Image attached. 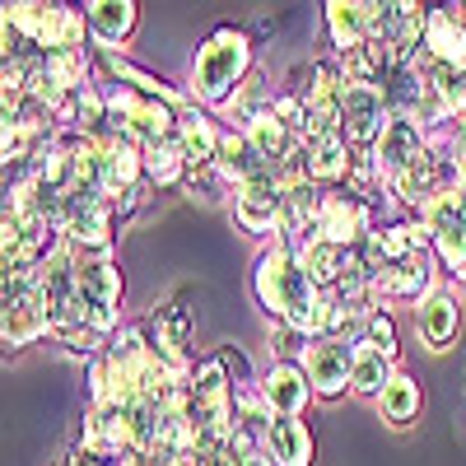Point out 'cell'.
<instances>
[{"label":"cell","mask_w":466,"mask_h":466,"mask_svg":"<svg viewBox=\"0 0 466 466\" xmlns=\"http://www.w3.org/2000/svg\"><path fill=\"white\" fill-rule=\"evenodd\" d=\"M257 299L270 318H280L289 331L308 336H322V318H327V299L318 294V280L308 276V266L289 252V248H270L257 261Z\"/></svg>","instance_id":"1"},{"label":"cell","mask_w":466,"mask_h":466,"mask_svg":"<svg viewBox=\"0 0 466 466\" xmlns=\"http://www.w3.org/2000/svg\"><path fill=\"white\" fill-rule=\"evenodd\" d=\"M75 299H80V322L89 331H112L116 299H122V270L107 257H80L75 261Z\"/></svg>","instance_id":"2"},{"label":"cell","mask_w":466,"mask_h":466,"mask_svg":"<svg viewBox=\"0 0 466 466\" xmlns=\"http://www.w3.org/2000/svg\"><path fill=\"white\" fill-rule=\"evenodd\" d=\"M248 61H252V47L243 33H233V28L215 33L197 56V94L206 103H224L228 89L238 85V75L248 70Z\"/></svg>","instance_id":"3"},{"label":"cell","mask_w":466,"mask_h":466,"mask_svg":"<svg viewBox=\"0 0 466 466\" xmlns=\"http://www.w3.org/2000/svg\"><path fill=\"white\" fill-rule=\"evenodd\" d=\"M303 369L308 382L322 401H336L350 387V369H355V345H345L340 336H313L303 345Z\"/></svg>","instance_id":"4"},{"label":"cell","mask_w":466,"mask_h":466,"mask_svg":"<svg viewBox=\"0 0 466 466\" xmlns=\"http://www.w3.org/2000/svg\"><path fill=\"white\" fill-rule=\"evenodd\" d=\"M340 122H345V136L355 145H373L392 116H387V103L373 85L350 80V85H340Z\"/></svg>","instance_id":"5"},{"label":"cell","mask_w":466,"mask_h":466,"mask_svg":"<svg viewBox=\"0 0 466 466\" xmlns=\"http://www.w3.org/2000/svg\"><path fill=\"white\" fill-rule=\"evenodd\" d=\"M308 397H318L313 392V382H308V369L294 364V360H276L266 369L261 378V406L266 410H276V415H299L308 406Z\"/></svg>","instance_id":"6"},{"label":"cell","mask_w":466,"mask_h":466,"mask_svg":"<svg viewBox=\"0 0 466 466\" xmlns=\"http://www.w3.org/2000/svg\"><path fill=\"white\" fill-rule=\"evenodd\" d=\"M266 457L270 466H313V434L299 415L266 420Z\"/></svg>","instance_id":"7"},{"label":"cell","mask_w":466,"mask_h":466,"mask_svg":"<svg viewBox=\"0 0 466 466\" xmlns=\"http://www.w3.org/2000/svg\"><path fill=\"white\" fill-rule=\"evenodd\" d=\"M285 215V187L280 177H257V182H243V197H238V224L248 233H266L270 224H280Z\"/></svg>","instance_id":"8"},{"label":"cell","mask_w":466,"mask_h":466,"mask_svg":"<svg viewBox=\"0 0 466 466\" xmlns=\"http://www.w3.org/2000/svg\"><path fill=\"white\" fill-rule=\"evenodd\" d=\"M116 116H127L122 131H127V136H136V140H145V145H164V140H168V131H173L168 107H159L154 98L122 94V98H116Z\"/></svg>","instance_id":"9"},{"label":"cell","mask_w":466,"mask_h":466,"mask_svg":"<svg viewBox=\"0 0 466 466\" xmlns=\"http://www.w3.org/2000/svg\"><path fill=\"white\" fill-rule=\"evenodd\" d=\"M327 28H331V43H336L340 52L364 47L369 33H373L369 0H327Z\"/></svg>","instance_id":"10"},{"label":"cell","mask_w":466,"mask_h":466,"mask_svg":"<svg viewBox=\"0 0 466 466\" xmlns=\"http://www.w3.org/2000/svg\"><path fill=\"white\" fill-rule=\"evenodd\" d=\"M318 233H322L327 243H336V248L355 243L360 233H364V206L355 197L331 191V197H322V206H318Z\"/></svg>","instance_id":"11"},{"label":"cell","mask_w":466,"mask_h":466,"mask_svg":"<svg viewBox=\"0 0 466 466\" xmlns=\"http://www.w3.org/2000/svg\"><path fill=\"white\" fill-rule=\"evenodd\" d=\"M430 280H434L430 261H424V252H415L410 261H392V266L373 270V294H382V299H415Z\"/></svg>","instance_id":"12"},{"label":"cell","mask_w":466,"mask_h":466,"mask_svg":"<svg viewBox=\"0 0 466 466\" xmlns=\"http://www.w3.org/2000/svg\"><path fill=\"white\" fill-rule=\"evenodd\" d=\"M420 336H424V345L430 350H448L452 340H457V331H461V313H457V299L452 294H430L420 303Z\"/></svg>","instance_id":"13"},{"label":"cell","mask_w":466,"mask_h":466,"mask_svg":"<svg viewBox=\"0 0 466 466\" xmlns=\"http://www.w3.org/2000/svg\"><path fill=\"white\" fill-rule=\"evenodd\" d=\"M415 149H424V145H420V131L406 122V116H397V122H387V131L378 136V145H373V164H378V173L397 177V173L410 164V154H415Z\"/></svg>","instance_id":"14"},{"label":"cell","mask_w":466,"mask_h":466,"mask_svg":"<svg viewBox=\"0 0 466 466\" xmlns=\"http://www.w3.org/2000/svg\"><path fill=\"white\" fill-rule=\"evenodd\" d=\"M420 406H424V392H420V382L406 378V373H392V382L378 392V410H382V420L392 424V430L415 424L420 420Z\"/></svg>","instance_id":"15"},{"label":"cell","mask_w":466,"mask_h":466,"mask_svg":"<svg viewBox=\"0 0 466 466\" xmlns=\"http://www.w3.org/2000/svg\"><path fill=\"white\" fill-rule=\"evenodd\" d=\"M98 149H103V191H107V197H122V191H131L136 177H140V154H136V145L116 136V140H98Z\"/></svg>","instance_id":"16"},{"label":"cell","mask_w":466,"mask_h":466,"mask_svg":"<svg viewBox=\"0 0 466 466\" xmlns=\"http://www.w3.org/2000/svg\"><path fill=\"white\" fill-rule=\"evenodd\" d=\"M457 10L461 5H448L424 19V43H430L434 61H448V66H466V33L457 24Z\"/></svg>","instance_id":"17"},{"label":"cell","mask_w":466,"mask_h":466,"mask_svg":"<svg viewBox=\"0 0 466 466\" xmlns=\"http://www.w3.org/2000/svg\"><path fill=\"white\" fill-rule=\"evenodd\" d=\"M392 182H397V191H401L406 201H420V197L430 201V197H434V187L443 182V168H439V159H434L430 149H415V154H410V164H406Z\"/></svg>","instance_id":"18"},{"label":"cell","mask_w":466,"mask_h":466,"mask_svg":"<svg viewBox=\"0 0 466 466\" xmlns=\"http://www.w3.org/2000/svg\"><path fill=\"white\" fill-rule=\"evenodd\" d=\"M415 252H424V233L415 224H397V228H382L369 238V257L392 266V261H410Z\"/></svg>","instance_id":"19"},{"label":"cell","mask_w":466,"mask_h":466,"mask_svg":"<svg viewBox=\"0 0 466 466\" xmlns=\"http://www.w3.org/2000/svg\"><path fill=\"white\" fill-rule=\"evenodd\" d=\"M89 24L103 43H127L131 28H136V0H94Z\"/></svg>","instance_id":"20"},{"label":"cell","mask_w":466,"mask_h":466,"mask_svg":"<svg viewBox=\"0 0 466 466\" xmlns=\"http://www.w3.org/2000/svg\"><path fill=\"white\" fill-rule=\"evenodd\" d=\"M248 136H252V145H257V149L266 154L270 164H285L289 154H294V131H289V127H285V122H280V116L270 112V107L252 116V127H248Z\"/></svg>","instance_id":"21"},{"label":"cell","mask_w":466,"mask_h":466,"mask_svg":"<svg viewBox=\"0 0 466 466\" xmlns=\"http://www.w3.org/2000/svg\"><path fill=\"white\" fill-rule=\"evenodd\" d=\"M387 382H392V360L355 340V369H350V387H355V392H364V397H378Z\"/></svg>","instance_id":"22"},{"label":"cell","mask_w":466,"mask_h":466,"mask_svg":"<svg viewBox=\"0 0 466 466\" xmlns=\"http://www.w3.org/2000/svg\"><path fill=\"white\" fill-rule=\"evenodd\" d=\"M177 145H182V154H187V164H210L215 159V149H219V136L210 131V122L201 112H187L182 122H177Z\"/></svg>","instance_id":"23"},{"label":"cell","mask_w":466,"mask_h":466,"mask_svg":"<svg viewBox=\"0 0 466 466\" xmlns=\"http://www.w3.org/2000/svg\"><path fill=\"white\" fill-rule=\"evenodd\" d=\"M350 168V149H345V136H322L308 145V173H313L318 182H331V177H345Z\"/></svg>","instance_id":"24"},{"label":"cell","mask_w":466,"mask_h":466,"mask_svg":"<svg viewBox=\"0 0 466 466\" xmlns=\"http://www.w3.org/2000/svg\"><path fill=\"white\" fill-rule=\"evenodd\" d=\"M303 266H308V276H313L318 285H336V280H340V270H345V252H340L336 243L318 238V243H308Z\"/></svg>","instance_id":"25"},{"label":"cell","mask_w":466,"mask_h":466,"mask_svg":"<svg viewBox=\"0 0 466 466\" xmlns=\"http://www.w3.org/2000/svg\"><path fill=\"white\" fill-rule=\"evenodd\" d=\"M145 168H149V177H154V182H177V177H182V168H187V154H182V145H173V140L149 145Z\"/></svg>","instance_id":"26"},{"label":"cell","mask_w":466,"mask_h":466,"mask_svg":"<svg viewBox=\"0 0 466 466\" xmlns=\"http://www.w3.org/2000/svg\"><path fill=\"white\" fill-rule=\"evenodd\" d=\"M360 345H369V350H378V355H387V360H397V327H392V318H382V313H373V318H364V331H360Z\"/></svg>","instance_id":"27"},{"label":"cell","mask_w":466,"mask_h":466,"mask_svg":"<svg viewBox=\"0 0 466 466\" xmlns=\"http://www.w3.org/2000/svg\"><path fill=\"white\" fill-rule=\"evenodd\" d=\"M457 177L466 182V136H461V149H457Z\"/></svg>","instance_id":"28"}]
</instances>
